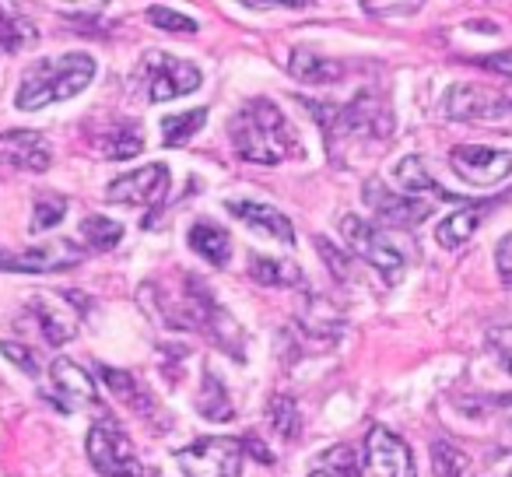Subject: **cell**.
<instances>
[{"mask_svg": "<svg viewBox=\"0 0 512 477\" xmlns=\"http://www.w3.org/2000/svg\"><path fill=\"white\" fill-rule=\"evenodd\" d=\"M484 211H488V204H467V211H453L446 221H439V228H435L439 246H446V250H460V246H467L470 239H474L477 225H481Z\"/></svg>", "mask_w": 512, "mask_h": 477, "instance_id": "22", "label": "cell"}, {"mask_svg": "<svg viewBox=\"0 0 512 477\" xmlns=\"http://www.w3.org/2000/svg\"><path fill=\"white\" fill-rule=\"evenodd\" d=\"M85 250L71 239H50V243L29 246V250H0V271L15 274H50L81 264Z\"/></svg>", "mask_w": 512, "mask_h": 477, "instance_id": "11", "label": "cell"}, {"mask_svg": "<svg viewBox=\"0 0 512 477\" xmlns=\"http://www.w3.org/2000/svg\"><path fill=\"white\" fill-rule=\"evenodd\" d=\"M288 71H292V78L306 81V85H334V81L344 78L341 60L320 57L309 46H295L292 57H288Z\"/></svg>", "mask_w": 512, "mask_h": 477, "instance_id": "20", "label": "cell"}, {"mask_svg": "<svg viewBox=\"0 0 512 477\" xmlns=\"http://www.w3.org/2000/svg\"><path fill=\"white\" fill-rule=\"evenodd\" d=\"M495 267H498V274H502L505 285H512V232L505 235L502 243H498V250H495Z\"/></svg>", "mask_w": 512, "mask_h": 477, "instance_id": "38", "label": "cell"}, {"mask_svg": "<svg viewBox=\"0 0 512 477\" xmlns=\"http://www.w3.org/2000/svg\"><path fill=\"white\" fill-rule=\"evenodd\" d=\"M99 376H102V383H106L109 390H113L116 397H120L123 404H127L134 414H141V418H155V414H158L155 397H151V390L141 383V379L134 376V372L109 369V365H102V369H99Z\"/></svg>", "mask_w": 512, "mask_h": 477, "instance_id": "19", "label": "cell"}, {"mask_svg": "<svg viewBox=\"0 0 512 477\" xmlns=\"http://www.w3.org/2000/svg\"><path fill=\"white\" fill-rule=\"evenodd\" d=\"M362 477H418L414 467L411 446L400 435H393L390 428L376 425L365 435V456L358 463Z\"/></svg>", "mask_w": 512, "mask_h": 477, "instance_id": "8", "label": "cell"}, {"mask_svg": "<svg viewBox=\"0 0 512 477\" xmlns=\"http://www.w3.org/2000/svg\"><path fill=\"white\" fill-rule=\"evenodd\" d=\"M316 253H320V257L327 260L330 274H334L337 281H348L351 278V257H348V250H337V246L330 243L327 235H316Z\"/></svg>", "mask_w": 512, "mask_h": 477, "instance_id": "34", "label": "cell"}, {"mask_svg": "<svg viewBox=\"0 0 512 477\" xmlns=\"http://www.w3.org/2000/svg\"><path fill=\"white\" fill-rule=\"evenodd\" d=\"M186 239H190V250L211 267H228V260H232V235L218 221L197 218L190 225V232H186Z\"/></svg>", "mask_w": 512, "mask_h": 477, "instance_id": "18", "label": "cell"}, {"mask_svg": "<svg viewBox=\"0 0 512 477\" xmlns=\"http://www.w3.org/2000/svg\"><path fill=\"white\" fill-rule=\"evenodd\" d=\"M99 151H102V158H113V162L137 158L144 151L141 123L127 120V123H116V127H109L106 134L99 137Z\"/></svg>", "mask_w": 512, "mask_h": 477, "instance_id": "24", "label": "cell"}, {"mask_svg": "<svg viewBox=\"0 0 512 477\" xmlns=\"http://www.w3.org/2000/svg\"><path fill=\"white\" fill-rule=\"evenodd\" d=\"M362 8L369 11V15L386 18V15H414V11H421V4H418V0H414V4H383V0H376V4H372V0H365Z\"/></svg>", "mask_w": 512, "mask_h": 477, "instance_id": "37", "label": "cell"}, {"mask_svg": "<svg viewBox=\"0 0 512 477\" xmlns=\"http://www.w3.org/2000/svg\"><path fill=\"white\" fill-rule=\"evenodd\" d=\"M397 179H400V193H407V197H414V193H432L435 200H456V204H467V200L456 197V193L442 190L439 179L425 169V158L421 155H407L404 162L397 165Z\"/></svg>", "mask_w": 512, "mask_h": 477, "instance_id": "21", "label": "cell"}, {"mask_svg": "<svg viewBox=\"0 0 512 477\" xmlns=\"http://www.w3.org/2000/svg\"><path fill=\"white\" fill-rule=\"evenodd\" d=\"M228 214L239 218L242 225H249L253 232L267 235V239H278V243L292 246L295 243V225L285 211L271 204H256V200H225Z\"/></svg>", "mask_w": 512, "mask_h": 477, "instance_id": "17", "label": "cell"}, {"mask_svg": "<svg viewBox=\"0 0 512 477\" xmlns=\"http://www.w3.org/2000/svg\"><path fill=\"white\" fill-rule=\"evenodd\" d=\"M446 116L460 123H498L512 116V95L488 85H453L446 92Z\"/></svg>", "mask_w": 512, "mask_h": 477, "instance_id": "7", "label": "cell"}, {"mask_svg": "<svg viewBox=\"0 0 512 477\" xmlns=\"http://www.w3.org/2000/svg\"><path fill=\"white\" fill-rule=\"evenodd\" d=\"M204 74L197 71V64L190 60L169 57V53H151L144 60V92L151 102H169L179 95H190L200 88Z\"/></svg>", "mask_w": 512, "mask_h": 477, "instance_id": "9", "label": "cell"}, {"mask_svg": "<svg viewBox=\"0 0 512 477\" xmlns=\"http://www.w3.org/2000/svg\"><path fill=\"white\" fill-rule=\"evenodd\" d=\"M362 197L369 204V211L376 214L383 225H393V228H414L432 214V204L428 200H418V197H407V193H393L386 190L379 179H369L362 186Z\"/></svg>", "mask_w": 512, "mask_h": 477, "instance_id": "15", "label": "cell"}, {"mask_svg": "<svg viewBox=\"0 0 512 477\" xmlns=\"http://www.w3.org/2000/svg\"><path fill=\"white\" fill-rule=\"evenodd\" d=\"M488 344L495 351V358L502 362V369L512 376V327H495L488 334Z\"/></svg>", "mask_w": 512, "mask_h": 477, "instance_id": "36", "label": "cell"}, {"mask_svg": "<svg viewBox=\"0 0 512 477\" xmlns=\"http://www.w3.org/2000/svg\"><path fill=\"white\" fill-rule=\"evenodd\" d=\"M95 57L88 53H64L57 60H39L25 71L22 85H18L15 106L22 113H36V109L50 106V102H67L81 95L95 81Z\"/></svg>", "mask_w": 512, "mask_h": 477, "instance_id": "3", "label": "cell"}, {"mask_svg": "<svg viewBox=\"0 0 512 477\" xmlns=\"http://www.w3.org/2000/svg\"><path fill=\"white\" fill-rule=\"evenodd\" d=\"M235 155L253 165H281L288 158L302 155V144L295 137L288 116L271 99H249L239 113L228 120Z\"/></svg>", "mask_w": 512, "mask_h": 477, "instance_id": "1", "label": "cell"}, {"mask_svg": "<svg viewBox=\"0 0 512 477\" xmlns=\"http://www.w3.org/2000/svg\"><path fill=\"white\" fill-rule=\"evenodd\" d=\"M498 477H512V453L502 456V463H498Z\"/></svg>", "mask_w": 512, "mask_h": 477, "instance_id": "41", "label": "cell"}, {"mask_svg": "<svg viewBox=\"0 0 512 477\" xmlns=\"http://www.w3.org/2000/svg\"><path fill=\"white\" fill-rule=\"evenodd\" d=\"M432 463L439 477H467V470H470V456L449 439L432 442Z\"/></svg>", "mask_w": 512, "mask_h": 477, "instance_id": "30", "label": "cell"}, {"mask_svg": "<svg viewBox=\"0 0 512 477\" xmlns=\"http://www.w3.org/2000/svg\"><path fill=\"white\" fill-rule=\"evenodd\" d=\"M85 449L99 477H144V463L134 442L123 435V428L113 418H102L88 428Z\"/></svg>", "mask_w": 512, "mask_h": 477, "instance_id": "5", "label": "cell"}, {"mask_svg": "<svg viewBox=\"0 0 512 477\" xmlns=\"http://www.w3.org/2000/svg\"><path fill=\"white\" fill-rule=\"evenodd\" d=\"M78 309H85L81 292H39L32 299V313L39 320V330L57 348L78 334Z\"/></svg>", "mask_w": 512, "mask_h": 477, "instance_id": "13", "label": "cell"}, {"mask_svg": "<svg viewBox=\"0 0 512 477\" xmlns=\"http://www.w3.org/2000/svg\"><path fill=\"white\" fill-rule=\"evenodd\" d=\"M242 442L239 439H197L193 446L179 449L176 460L186 477H242Z\"/></svg>", "mask_w": 512, "mask_h": 477, "instance_id": "6", "label": "cell"}, {"mask_svg": "<svg viewBox=\"0 0 512 477\" xmlns=\"http://www.w3.org/2000/svg\"><path fill=\"white\" fill-rule=\"evenodd\" d=\"M309 477H358V460L351 446H334L316 460V470Z\"/></svg>", "mask_w": 512, "mask_h": 477, "instance_id": "31", "label": "cell"}, {"mask_svg": "<svg viewBox=\"0 0 512 477\" xmlns=\"http://www.w3.org/2000/svg\"><path fill=\"white\" fill-rule=\"evenodd\" d=\"M67 218V200L64 197H39L36 200V214H32V235L39 232H50V228H57L60 221Z\"/></svg>", "mask_w": 512, "mask_h": 477, "instance_id": "32", "label": "cell"}, {"mask_svg": "<svg viewBox=\"0 0 512 477\" xmlns=\"http://www.w3.org/2000/svg\"><path fill=\"white\" fill-rule=\"evenodd\" d=\"M50 400L60 411L74 414L85 411V407L99 404V390H95V379L81 369L71 358H53L50 365Z\"/></svg>", "mask_w": 512, "mask_h": 477, "instance_id": "14", "label": "cell"}, {"mask_svg": "<svg viewBox=\"0 0 512 477\" xmlns=\"http://www.w3.org/2000/svg\"><path fill=\"white\" fill-rule=\"evenodd\" d=\"M477 67H491V71L505 74V78H512V53H495V57H477L474 60Z\"/></svg>", "mask_w": 512, "mask_h": 477, "instance_id": "39", "label": "cell"}, {"mask_svg": "<svg viewBox=\"0 0 512 477\" xmlns=\"http://www.w3.org/2000/svg\"><path fill=\"white\" fill-rule=\"evenodd\" d=\"M302 106L313 113V120L320 123L323 137H327L330 155L344 148V144H358V141H386L393 130V116L390 109L379 99H372L369 92L355 95L348 106H334V102H313L302 99Z\"/></svg>", "mask_w": 512, "mask_h": 477, "instance_id": "2", "label": "cell"}, {"mask_svg": "<svg viewBox=\"0 0 512 477\" xmlns=\"http://www.w3.org/2000/svg\"><path fill=\"white\" fill-rule=\"evenodd\" d=\"M337 228L344 235V250H355L386 285H400L407 274V257L390 235H383L379 228H372L369 221L355 218V214H341L337 218Z\"/></svg>", "mask_w": 512, "mask_h": 477, "instance_id": "4", "label": "cell"}, {"mask_svg": "<svg viewBox=\"0 0 512 477\" xmlns=\"http://www.w3.org/2000/svg\"><path fill=\"white\" fill-rule=\"evenodd\" d=\"M36 39H39V32H36V25H32V18L18 15L15 8H4V4H0V50L18 53L36 43Z\"/></svg>", "mask_w": 512, "mask_h": 477, "instance_id": "26", "label": "cell"}, {"mask_svg": "<svg viewBox=\"0 0 512 477\" xmlns=\"http://www.w3.org/2000/svg\"><path fill=\"white\" fill-rule=\"evenodd\" d=\"M169 193V169L162 162L141 165L134 172H123L120 179L106 186V197L113 204H127V207H158Z\"/></svg>", "mask_w": 512, "mask_h": 477, "instance_id": "12", "label": "cell"}, {"mask_svg": "<svg viewBox=\"0 0 512 477\" xmlns=\"http://www.w3.org/2000/svg\"><path fill=\"white\" fill-rule=\"evenodd\" d=\"M449 169L470 186H498L512 176V151L484 148V144H456L449 151Z\"/></svg>", "mask_w": 512, "mask_h": 477, "instance_id": "10", "label": "cell"}, {"mask_svg": "<svg viewBox=\"0 0 512 477\" xmlns=\"http://www.w3.org/2000/svg\"><path fill=\"white\" fill-rule=\"evenodd\" d=\"M207 123V109H190V113H179V116H165L162 120V144L165 148H179L186 144L200 127Z\"/></svg>", "mask_w": 512, "mask_h": 477, "instance_id": "28", "label": "cell"}, {"mask_svg": "<svg viewBox=\"0 0 512 477\" xmlns=\"http://www.w3.org/2000/svg\"><path fill=\"white\" fill-rule=\"evenodd\" d=\"M267 425L274 428V435H281V439H299L302 432V418H299V404H295L288 393H278V397H271V407H267Z\"/></svg>", "mask_w": 512, "mask_h": 477, "instance_id": "27", "label": "cell"}, {"mask_svg": "<svg viewBox=\"0 0 512 477\" xmlns=\"http://www.w3.org/2000/svg\"><path fill=\"white\" fill-rule=\"evenodd\" d=\"M0 355L8 358V362H15L22 372H29V376H39V362L36 355H32L25 344H15V341H0Z\"/></svg>", "mask_w": 512, "mask_h": 477, "instance_id": "35", "label": "cell"}, {"mask_svg": "<svg viewBox=\"0 0 512 477\" xmlns=\"http://www.w3.org/2000/svg\"><path fill=\"white\" fill-rule=\"evenodd\" d=\"M197 414L207 421H232V400H228L225 383L214 369H204V383L197 393Z\"/></svg>", "mask_w": 512, "mask_h": 477, "instance_id": "25", "label": "cell"}, {"mask_svg": "<svg viewBox=\"0 0 512 477\" xmlns=\"http://www.w3.org/2000/svg\"><path fill=\"white\" fill-rule=\"evenodd\" d=\"M0 155L15 169L46 172L53 165V144L39 130H8L0 134Z\"/></svg>", "mask_w": 512, "mask_h": 477, "instance_id": "16", "label": "cell"}, {"mask_svg": "<svg viewBox=\"0 0 512 477\" xmlns=\"http://www.w3.org/2000/svg\"><path fill=\"white\" fill-rule=\"evenodd\" d=\"M81 239H85L92 250H113L123 239V225L106 218V214H88V218L81 221Z\"/></svg>", "mask_w": 512, "mask_h": 477, "instance_id": "29", "label": "cell"}, {"mask_svg": "<svg viewBox=\"0 0 512 477\" xmlns=\"http://www.w3.org/2000/svg\"><path fill=\"white\" fill-rule=\"evenodd\" d=\"M249 278L256 285L267 288H292L302 285V271L292 260H278V257H260V253H249Z\"/></svg>", "mask_w": 512, "mask_h": 477, "instance_id": "23", "label": "cell"}, {"mask_svg": "<svg viewBox=\"0 0 512 477\" xmlns=\"http://www.w3.org/2000/svg\"><path fill=\"white\" fill-rule=\"evenodd\" d=\"M239 442H242V453H246V449H249V453H253L260 463H274V453H271V449H267V442H260V439H256V435H242Z\"/></svg>", "mask_w": 512, "mask_h": 477, "instance_id": "40", "label": "cell"}, {"mask_svg": "<svg viewBox=\"0 0 512 477\" xmlns=\"http://www.w3.org/2000/svg\"><path fill=\"white\" fill-rule=\"evenodd\" d=\"M148 22L155 25V29H162V32H197V22H193L190 15H183V11H172V8H162V4L148 8Z\"/></svg>", "mask_w": 512, "mask_h": 477, "instance_id": "33", "label": "cell"}]
</instances>
